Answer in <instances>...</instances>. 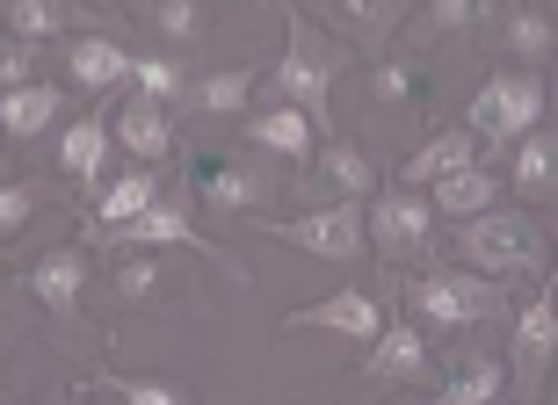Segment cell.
Instances as JSON below:
<instances>
[{"instance_id": "1", "label": "cell", "mask_w": 558, "mask_h": 405, "mask_svg": "<svg viewBox=\"0 0 558 405\" xmlns=\"http://www.w3.org/2000/svg\"><path fill=\"white\" fill-rule=\"evenodd\" d=\"M457 254L478 275H530L544 268V224H530L522 210H472L457 232Z\"/></svg>"}, {"instance_id": "2", "label": "cell", "mask_w": 558, "mask_h": 405, "mask_svg": "<svg viewBox=\"0 0 558 405\" xmlns=\"http://www.w3.org/2000/svg\"><path fill=\"white\" fill-rule=\"evenodd\" d=\"M537 116H544V87L530 81V73H494V81L472 95V123H464V131H478V145H500V138L537 131Z\"/></svg>"}, {"instance_id": "3", "label": "cell", "mask_w": 558, "mask_h": 405, "mask_svg": "<svg viewBox=\"0 0 558 405\" xmlns=\"http://www.w3.org/2000/svg\"><path fill=\"white\" fill-rule=\"evenodd\" d=\"M269 232H276L283 246H298V254H319V261H355V254L371 246L355 196H341L333 210H298L290 224H269Z\"/></svg>"}, {"instance_id": "4", "label": "cell", "mask_w": 558, "mask_h": 405, "mask_svg": "<svg viewBox=\"0 0 558 405\" xmlns=\"http://www.w3.org/2000/svg\"><path fill=\"white\" fill-rule=\"evenodd\" d=\"M333 73H341V44H327L305 15H290V59L276 65V87H283L290 101H305L312 116H319V109H327Z\"/></svg>"}, {"instance_id": "5", "label": "cell", "mask_w": 558, "mask_h": 405, "mask_svg": "<svg viewBox=\"0 0 558 405\" xmlns=\"http://www.w3.org/2000/svg\"><path fill=\"white\" fill-rule=\"evenodd\" d=\"M407 304H414V311H428V319H442V326L500 319V290L478 283V275H421V283L407 290Z\"/></svg>"}, {"instance_id": "6", "label": "cell", "mask_w": 558, "mask_h": 405, "mask_svg": "<svg viewBox=\"0 0 558 405\" xmlns=\"http://www.w3.org/2000/svg\"><path fill=\"white\" fill-rule=\"evenodd\" d=\"M363 232L377 240V254L407 261V254H421V246H428V202H421L414 188H407V196H385L371 218H363Z\"/></svg>"}, {"instance_id": "7", "label": "cell", "mask_w": 558, "mask_h": 405, "mask_svg": "<svg viewBox=\"0 0 558 405\" xmlns=\"http://www.w3.org/2000/svg\"><path fill=\"white\" fill-rule=\"evenodd\" d=\"M341 333V341H371L377 326H385V311H377V297H363V290H341V297L327 304H305V311H290V333Z\"/></svg>"}, {"instance_id": "8", "label": "cell", "mask_w": 558, "mask_h": 405, "mask_svg": "<svg viewBox=\"0 0 558 405\" xmlns=\"http://www.w3.org/2000/svg\"><path fill=\"white\" fill-rule=\"evenodd\" d=\"M551 341H558V311H551V297H537L530 311H522V326H515V384H522V391L544 384Z\"/></svg>"}, {"instance_id": "9", "label": "cell", "mask_w": 558, "mask_h": 405, "mask_svg": "<svg viewBox=\"0 0 558 405\" xmlns=\"http://www.w3.org/2000/svg\"><path fill=\"white\" fill-rule=\"evenodd\" d=\"M276 174H262L254 160H210L204 174V196L218 202V210H254V202H269Z\"/></svg>"}, {"instance_id": "10", "label": "cell", "mask_w": 558, "mask_h": 405, "mask_svg": "<svg viewBox=\"0 0 558 405\" xmlns=\"http://www.w3.org/2000/svg\"><path fill=\"white\" fill-rule=\"evenodd\" d=\"M117 138L138 152V160H167V145H174V123H167L160 95H131L124 116H117Z\"/></svg>"}, {"instance_id": "11", "label": "cell", "mask_w": 558, "mask_h": 405, "mask_svg": "<svg viewBox=\"0 0 558 405\" xmlns=\"http://www.w3.org/2000/svg\"><path fill=\"white\" fill-rule=\"evenodd\" d=\"M478 152H486V145H478V131H442V138H428L414 152V160H407V182H442V174H457V167H478Z\"/></svg>"}, {"instance_id": "12", "label": "cell", "mask_w": 558, "mask_h": 405, "mask_svg": "<svg viewBox=\"0 0 558 405\" xmlns=\"http://www.w3.org/2000/svg\"><path fill=\"white\" fill-rule=\"evenodd\" d=\"M371 341H377V355H371L377 384H392V377H421V363H428V341H421L414 326H377Z\"/></svg>"}, {"instance_id": "13", "label": "cell", "mask_w": 558, "mask_h": 405, "mask_svg": "<svg viewBox=\"0 0 558 405\" xmlns=\"http://www.w3.org/2000/svg\"><path fill=\"white\" fill-rule=\"evenodd\" d=\"M81 283H87L81 254H44V261L29 268V290H37L51 311H65V319H73V304H81Z\"/></svg>"}, {"instance_id": "14", "label": "cell", "mask_w": 558, "mask_h": 405, "mask_svg": "<svg viewBox=\"0 0 558 405\" xmlns=\"http://www.w3.org/2000/svg\"><path fill=\"white\" fill-rule=\"evenodd\" d=\"M399 15H407V0H333V22H341L363 51H377V44L392 37Z\"/></svg>"}, {"instance_id": "15", "label": "cell", "mask_w": 558, "mask_h": 405, "mask_svg": "<svg viewBox=\"0 0 558 405\" xmlns=\"http://www.w3.org/2000/svg\"><path fill=\"white\" fill-rule=\"evenodd\" d=\"M247 138H254V145H269V152H283V160H298V167L312 160V116H298V109L247 116Z\"/></svg>"}, {"instance_id": "16", "label": "cell", "mask_w": 558, "mask_h": 405, "mask_svg": "<svg viewBox=\"0 0 558 405\" xmlns=\"http://www.w3.org/2000/svg\"><path fill=\"white\" fill-rule=\"evenodd\" d=\"M51 116H59V87H8L0 95V131L8 138H37Z\"/></svg>"}, {"instance_id": "17", "label": "cell", "mask_w": 558, "mask_h": 405, "mask_svg": "<svg viewBox=\"0 0 558 405\" xmlns=\"http://www.w3.org/2000/svg\"><path fill=\"white\" fill-rule=\"evenodd\" d=\"M102 240H117V246H174V240H189V218L174 210V202H145L138 218H124L117 232H102Z\"/></svg>"}, {"instance_id": "18", "label": "cell", "mask_w": 558, "mask_h": 405, "mask_svg": "<svg viewBox=\"0 0 558 405\" xmlns=\"http://www.w3.org/2000/svg\"><path fill=\"white\" fill-rule=\"evenodd\" d=\"M102 152H109V123H102V116H87V123H73V131H65L59 167H65V174H73L81 188H95V174H102Z\"/></svg>"}, {"instance_id": "19", "label": "cell", "mask_w": 558, "mask_h": 405, "mask_svg": "<svg viewBox=\"0 0 558 405\" xmlns=\"http://www.w3.org/2000/svg\"><path fill=\"white\" fill-rule=\"evenodd\" d=\"M65 59H73V81H81V87L131 81V51H124V44H109V37H81Z\"/></svg>"}, {"instance_id": "20", "label": "cell", "mask_w": 558, "mask_h": 405, "mask_svg": "<svg viewBox=\"0 0 558 405\" xmlns=\"http://www.w3.org/2000/svg\"><path fill=\"white\" fill-rule=\"evenodd\" d=\"M435 202L450 210V218H472V210H494V174H478V167H457L435 182Z\"/></svg>"}, {"instance_id": "21", "label": "cell", "mask_w": 558, "mask_h": 405, "mask_svg": "<svg viewBox=\"0 0 558 405\" xmlns=\"http://www.w3.org/2000/svg\"><path fill=\"white\" fill-rule=\"evenodd\" d=\"M247 87H254V73L240 65V73H210V81H196L182 101H189V109H204V116H232V109L247 101Z\"/></svg>"}, {"instance_id": "22", "label": "cell", "mask_w": 558, "mask_h": 405, "mask_svg": "<svg viewBox=\"0 0 558 405\" xmlns=\"http://www.w3.org/2000/svg\"><path fill=\"white\" fill-rule=\"evenodd\" d=\"M65 15H73V0H8V29L15 37H59L65 29Z\"/></svg>"}, {"instance_id": "23", "label": "cell", "mask_w": 558, "mask_h": 405, "mask_svg": "<svg viewBox=\"0 0 558 405\" xmlns=\"http://www.w3.org/2000/svg\"><path fill=\"white\" fill-rule=\"evenodd\" d=\"M312 182L341 188V196H363V188H371L377 174H371V160H363L355 145H327V160H319V174H312Z\"/></svg>"}, {"instance_id": "24", "label": "cell", "mask_w": 558, "mask_h": 405, "mask_svg": "<svg viewBox=\"0 0 558 405\" xmlns=\"http://www.w3.org/2000/svg\"><path fill=\"white\" fill-rule=\"evenodd\" d=\"M515 188L522 196H551V138L544 131H522V152H515Z\"/></svg>"}, {"instance_id": "25", "label": "cell", "mask_w": 558, "mask_h": 405, "mask_svg": "<svg viewBox=\"0 0 558 405\" xmlns=\"http://www.w3.org/2000/svg\"><path fill=\"white\" fill-rule=\"evenodd\" d=\"M87 391H117L131 405H189V384H167V377H95Z\"/></svg>"}, {"instance_id": "26", "label": "cell", "mask_w": 558, "mask_h": 405, "mask_svg": "<svg viewBox=\"0 0 558 405\" xmlns=\"http://www.w3.org/2000/svg\"><path fill=\"white\" fill-rule=\"evenodd\" d=\"M494 8V0H428L421 8V22H414V37H442V29H464V22H478Z\"/></svg>"}, {"instance_id": "27", "label": "cell", "mask_w": 558, "mask_h": 405, "mask_svg": "<svg viewBox=\"0 0 558 405\" xmlns=\"http://www.w3.org/2000/svg\"><path fill=\"white\" fill-rule=\"evenodd\" d=\"M500 384H508V377H500L494 363H464L450 384H442V405H478V398H494Z\"/></svg>"}, {"instance_id": "28", "label": "cell", "mask_w": 558, "mask_h": 405, "mask_svg": "<svg viewBox=\"0 0 558 405\" xmlns=\"http://www.w3.org/2000/svg\"><path fill=\"white\" fill-rule=\"evenodd\" d=\"M145 202H153V174H124V182H117V188L102 196V224H124V218H138ZM95 240H102V232H95Z\"/></svg>"}, {"instance_id": "29", "label": "cell", "mask_w": 558, "mask_h": 405, "mask_svg": "<svg viewBox=\"0 0 558 405\" xmlns=\"http://www.w3.org/2000/svg\"><path fill=\"white\" fill-rule=\"evenodd\" d=\"M167 283H174V275H167L160 261H124V268H117V290H124L131 304H145V297H160Z\"/></svg>"}, {"instance_id": "30", "label": "cell", "mask_w": 558, "mask_h": 405, "mask_svg": "<svg viewBox=\"0 0 558 405\" xmlns=\"http://www.w3.org/2000/svg\"><path fill=\"white\" fill-rule=\"evenodd\" d=\"M508 51H530V59H544V51H551V22H544L537 8H515V22H508Z\"/></svg>"}, {"instance_id": "31", "label": "cell", "mask_w": 558, "mask_h": 405, "mask_svg": "<svg viewBox=\"0 0 558 405\" xmlns=\"http://www.w3.org/2000/svg\"><path fill=\"white\" fill-rule=\"evenodd\" d=\"M29 210H37V188L29 182H0V240H15Z\"/></svg>"}, {"instance_id": "32", "label": "cell", "mask_w": 558, "mask_h": 405, "mask_svg": "<svg viewBox=\"0 0 558 405\" xmlns=\"http://www.w3.org/2000/svg\"><path fill=\"white\" fill-rule=\"evenodd\" d=\"M153 22H160V37H204V8L196 0H167Z\"/></svg>"}, {"instance_id": "33", "label": "cell", "mask_w": 558, "mask_h": 405, "mask_svg": "<svg viewBox=\"0 0 558 405\" xmlns=\"http://www.w3.org/2000/svg\"><path fill=\"white\" fill-rule=\"evenodd\" d=\"M29 65H37V44H29V37L0 44V87H22V81H29Z\"/></svg>"}, {"instance_id": "34", "label": "cell", "mask_w": 558, "mask_h": 405, "mask_svg": "<svg viewBox=\"0 0 558 405\" xmlns=\"http://www.w3.org/2000/svg\"><path fill=\"white\" fill-rule=\"evenodd\" d=\"M131 81H138L145 95H182V73L167 59H131Z\"/></svg>"}, {"instance_id": "35", "label": "cell", "mask_w": 558, "mask_h": 405, "mask_svg": "<svg viewBox=\"0 0 558 405\" xmlns=\"http://www.w3.org/2000/svg\"><path fill=\"white\" fill-rule=\"evenodd\" d=\"M371 87H377V101H407L414 95V65H377Z\"/></svg>"}, {"instance_id": "36", "label": "cell", "mask_w": 558, "mask_h": 405, "mask_svg": "<svg viewBox=\"0 0 558 405\" xmlns=\"http://www.w3.org/2000/svg\"><path fill=\"white\" fill-rule=\"evenodd\" d=\"M8 174H15V167H8V152H0V182H8Z\"/></svg>"}, {"instance_id": "37", "label": "cell", "mask_w": 558, "mask_h": 405, "mask_svg": "<svg viewBox=\"0 0 558 405\" xmlns=\"http://www.w3.org/2000/svg\"><path fill=\"white\" fill-rule=\"evenodd\" d=\"M0 347H8V333H0Z\"/></svg>"}]
</instances>
